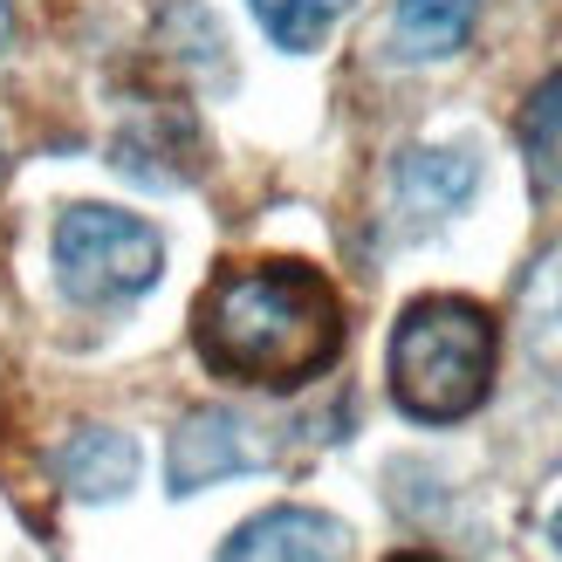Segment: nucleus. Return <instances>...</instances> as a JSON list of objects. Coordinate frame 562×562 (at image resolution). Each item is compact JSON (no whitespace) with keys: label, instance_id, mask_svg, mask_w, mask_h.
Segmentation results:
<instances>
[{"label":"nucleus","instance_id":"obj_12","mask_svg":"<svg viewBox=\"0 0 562 562\" xmlns=\"http://www.w3.org/2000/svg\"><path fill=\"white\" fill-rule=\"evenodd\" d=\"M549 542H555V555H562V508H555V521H549Z\"/></svg>","mask_w":562,"mask_h":562},{"label":"nucleus","instance_id":"obj_4","mask_svg":"<svg viewBox=\"0 0 562 562\" xmlns=\"http://www.w3.org/2000/svg\"><path fill=\"white\" fill-rule=\"evenodd\" d=\"M247 467H268V446L234 412H192L172 432V494H200V487L227 481V473H247Z\"/></svg>","mask_w":562,"mask_h":562},{"label":"nucleus","instance_id":"obj_14","mask_svg":"<svg viewBox=\"0 0 562 562\" xmlns=\"http://www.w3.org/2000/svg\"><path fill=\"white\" fill-rule=\"evenodd\" d=\"M0 172H8V151H0Z\"/></svg>","mask_w":562,"mask_h":562},{"label":"nucleus","instance_id":"obj_5","mask_svg":"<svg viewBox=\"0 0 562 562\" xmlns=\"http://www.w3.org/2000/svg\"><path fill=\"white\" fill-rule=\"evenodd\" d=\"M344 555V528L316 508H268L247 528H234V542L220 549V562H336Z\"/></svg>","mask_w":562,"mask_h":562},{"label":"nucleus","instance_id":"obj_8","mask_svg":"<svg viewBox=\"0 0 562 562\" xmlns=\"http://www.w3.org/2000/svg\"><path fill=\"white\" fill-rule=\"evenodd\" d=\"M473 21H481V0H398L391 48H398V63H439V55L467 48Z\"/></svg>","mask_w":562,"mask_h":562},{"label":"nucleus","instance_id":"obj_2","mask_svg":"<svg viewBox=\"0 0 562 562\" xmlns=\"http://www.w3.org/2000/svg\"><path fill=\"white\" fill-rule=\"evenodd\" d=\"M501 329L467 295H418L391 329V398L418 426H453L494 391Z\"/></svg>","mask_w":562,"mask_h":562},{"label":"nucleus","instance_id":"obj_3","mask_svg":"<svg viewBox=\"0 0 562 562\" xmlns=\"http://www.w3.org/2000/svg\"><path fill=\"white\" fill-rule=\"evenodd\" d=\"M165 268V240L137 213L117 206H69L55 220V274L76 302H131Z\"/></svg>","mask_w":562,"mask_h":562},{"label":"nucleus","instance_id":"obj_11","mask_svg":"<svg viewBox=\"0 0 562 562\" xmlns=\"http://www.w3.org/2000/svg\"><path fill=\"white\" fill-rule=\"evenodd\" d=\"M8 42H14V8L0 0V55H8Z\"/></svg>","mask_w":562,"mask_h":562},{"label":"nucleus","instance_id":"obj_13","mask_svg":"<svg viewBox=\"0 0 562 562\" xmlns=\"http://www.w3.org/2000/svg\"><path fill=\"white\" fill-rule=\"evenodd\" d=\"M391 562H432V555H391Z\"/></svg>","mask_w":562,"mask_h":562},{"label":"nucleus","instance_id":"obj_10","mask_svg":"<svg viewBox=\"0 0 562 562\" xmlns=\"http://www.w3.org/2000/svg\"><path fill=\"white\" fill-rule=\"evenodd\" d=\"M344 8H350V0H255L261 27H268L281 48H295V55H302V48H316L329 27L344 21Z\"/></svg>","mask_w":562,"mask_h":562},{"label":"nucleus","instance_id":"obj_6","mask_svg":"<svg viewBox=\"0 0 562 562\" xmlns=\"http://www.w3.org/2000/svg\"><path fill=\"white\" fill-rule=\"evenodd\" d=\"M137 467H145V453H137V439L117 432V426H82L69 432V446L55 453V473H63V487L82 494V501H117L137 487Z\"/></svg>","mask_w":562,"mask_h":562},{"label":"nucleus","instance_id":"obj_9","mask_svg":"<svg viewBox=\"0 0 562 562\" xmlns=\"http://www.w3.org/2000/svg\"><path fill=\"white\" fill-rule=\"evenodd\" d=\"M515 137H521V158H528V172H536V186L562 192V69L521 103Z\"/></svg>","mask_w":562,"mask_h":562},{"label":"nucleus","instance_id":"obj_7","mask_svg":"<svg viewBox=\"0 0 562 562\" xmlns=\"http://www.w3.org/2000/svg\"><path fill=\"white\" fill-rule=\"evenodd\" d=\"M473 186H481V158H473V151H432V145H418V151L398 158V200L418 220L460 213L473 200Z\"/></svg>","mask_w":562,"mask_h":562},{"label":"nucleus","instance_id":"obj_1","mask_svg":"<svg viewBox=\"0 0 562 562\" xmlns=\"http://www.w3.org/2000/svg\"><path fill=\"white\" fill-rule=\"evenodd\" d=\"M192 344L213 378L295 391L344 357V302L308 261L220 268L192 308Z\"/></svg>","mask_w":562,"mask_h":562}]
</instances>
